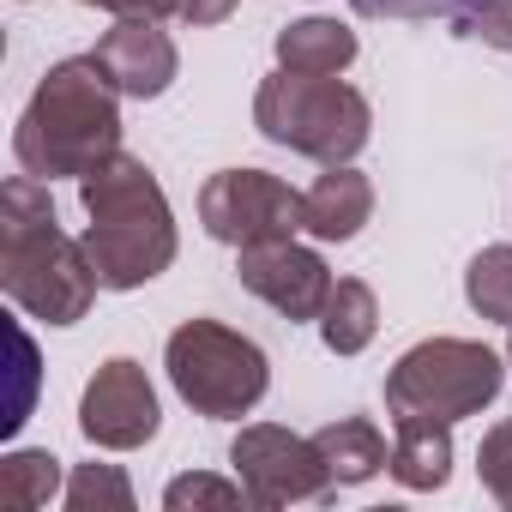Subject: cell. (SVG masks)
<instances>
[{
  "label": "cell",
  "instance_id": "1",
  "mask_svg": "<svg viewBox=\"0 0 512 512\" xmlns=\"http://www.w3.org/2000/svg\"><path fill=\"white\" fill-rule=\"evenodd\" d=\"M0 284H7V296L25 314L49 326L85 320L103 290L85 241L61 235L55 199L37 175H13L0 187Z\"/></svg>",
  "mask_w": 512,
  "mask_h": 512
},
{
  "label": "cell",
  "instance_id": "2",
  "mask_svg": "<svg viewBox=\"0 0 512 512\" xmlns=\"http://www.w3.org/2000/svg\"><path fill=\"white\" fill-rule=\"evenodd\" d=\"M121 151V85L97 55H73L43 73L37 97L13 127V157L25 175H91L103 157Z\"/></svg>",
  "mask_w": 512,
  "mask_h": 512
},
{
  "label": "cell",
  "instance_id": "3",
  "mask_svg": "<svg viewBox=\"0 0 512 512\" xmlns=\"http://www.w3.org/2000/svg\"><path fill=\"white\" fill-rule=\"evenodd\" d=\"M79 199H85V253L103 278V290H139L157 272H169L175 260V217L169 199L157 187V175L115 151L103 157L91 175H79Z\"/></svg>",
  "mask_w": 512,
  "mask_h": 512
},
{
  "label": "cell",
  "instance_id": "4",
  "mask_svg": "<svg viewBox=\"0 0 512 512\" xmlns=\"http://www.w3.org/2000/svg\"><path fill=\"white\" fill-rule=\"evenodd\" d=\"M253 127H260L272 145L314 157V163H350L368 145L374 109L356 85L344 79H308V73H272L253 91Z\"/></svg>",
  "mask_w": 512,
  "mask_h": 512
},
{
  "label": "cell",
  "instance_id": "5",
  "mask_svg": "<svg viewBox=\"0 0 512 512\" xmlns=\"http://www.w3.org/2000/svg\"><path fill=\"white\" fill-rule=\"evenodd\" d=\"M163 368H169V386L181 392V404H193V416H211V422L247 416L272 386L266 350L241 332H229V326H217V320L175 326Z\"/></svg>",
  "mask_w": 512,
  "mask_h": 512
},
{
  "label": "cell",
  "instance_id": "6",
  "mask_svg": "<svg viewBox=\"0 0 512 512\" xmlns=\"http://www.w3.org/2000/svg\"><path fill=\"white\" fill-rule=\"evenodd\" d=\"M500 356L476 338H428L404 350L386 374V410L392 416H434V422H464L482 404L500 398Z\"/></svg>",
  "mask_w": 512,
  "mask_h": 512
},
{
  "label": "cell",
  "instance_id": "7",
  "mask_svg": "<svg viewBox=\"0 0 512 512\" xmlns=\"http://www.w3.org/2000/svg\"><path fill=\"white\" fill-rule=\"evenodd\" d=\"M199 223L223 247H260L290 241L302 229V193L266 169H217L199 187Z\"/></svg>",
  "mask_w": 512,
  "mask_h": 512
},
{
  "label": "cell",
  "instance_id": "8",
  "mask_svg": "<svg viewBox=\"0 0 512 512\" xmlns=\"http://www.w3.org/2000/svg\"><path fill=\"white\" fill-rule=\"evenodd\" d=\"M229 464L247 488V506H296V500H332L338 482L314 446V434H290L278 422H253L235 434Z\"/></svg>",
  "mask_w": 512,
  "mask_h": 512
},
{
  "label": "cell",
  "instance_id": "9",
  "mask_svg": "<svg viewBox=\"0 0 512 512\" xmlns=\"http://www.w3.org/2000/svg\"><path fill=\"white\" fill-rule=\"evenodd\" d=\"M235 278L241 290H253L266 308H278L284 320H320L326 296H332V272L314 247L290 241H260V247H235Z\"/></svg>",
  "mask_w": 512,
  "mask_h": 512
},
{
  "label": "cell",
  "instance_id": "10",
  "mask_svg": "<svg viewBox=\"0 0 512 512\" xmlns=\"http://www.w3.org/2000/svg\"><path fill=\"white\" fill-rule=\"evenodd\" d=\"M79 428H85V440L103 446V452H133V446H145V440L157 434V392H151L145 368L127 362V356L103 362V368L91 374L85 398H79Z\"/></svg>",
  "mask_w": 512,
  "mask_h": 512
},
{
  "label": "cell",
  "instance_id": "11",
  "mask_svg": "<svg viewBox=\"0 0 512 512\" xmlns=\"http://www.w3.org/2000/svg\"><path fill=\"white\" fill-rule=\"evenodd\" d=\"M91 55L109 67V79L121 85V97H139V103H145V97H163V91L175 85V67H181V55H175L163 19H115V25L97 37Z\"/></svg>",
  "mask_w": 512,
  "mask_h": 512
},
{
  "label": "cell",
  "instance_id": "12",
  "mask_svg": "<svg viewBox=\"0 0 512 512\" xmlns=\"http://www.w3.org/2000/svg\"><path fill=\"white\" fill-rule=\"evenodd\" d=\"M374 217V187L350 163H332L308 193H302V229L314 241H356L362 223Z\"/></svg>",
  "mask_w": 512,
  "mask_h": 512
},
{
  "label": "cell",
  "instance_id": "13",
  "mask_svg": "<svg viewBox=\"0 0 512 512\" xmlns=\"http://www.w3.org/2000/svg\"><path fill=\"white\" fill-rule=\"evenodd\" d=\"M392 458L386 470L398 476V488L410 494H434L446 488L452 476V422H434V416H392Z\"/></svg>",
  "mask_w": 512,
  "mask_h": 512
},
{
  "label": "cell",
  "instance_id": "14",
  "mask_svg": "<svg viewBox=\"0 0 512 512\" xmlns=\"http://www.w3.org/2000/svg\"><path fill=\"white\" fill-rule=\"evenodd\" d=\"M356 61V31L338 19H296L278 31V67L308 79H338Z\"/></svg>",
  "mask_w": 512,
  "mask_h": 512
},
{
  "label": "cell",
  "instance_id": "15",
  "mask_svg": "<svg viewBox=\"0 0 512 512\" xmlns=\"http://www.w3.org/2000/svg\"><path fill=\"white\" fill-rule=\"evenodd\" d=\"M314 446H320V458H326V470H332V482L338 488H356V482H368V476H380L386 470V434L368 422V416H338V422H326L320 434H314Z\"/></svg>",
  "mask_w": 512,
  "mask_h": 512
},
{
  "label": "cell",
  "instance_id": "16",
  "mask_svg": "<svg viewBox=\"0 0 512 512\" xmlns=\"http://www.w3.org/2000/svg\"><path fill=\"white\" fill-rule=\"evenodd\" d=\"M380 332V302L362 278H332V296L320 308V338L332 356H362Z\"/></svg>",
  "mask_w": 512,
  "mask_h": 512
},
{
  "label": "cell",
  "instance_id": "17",
  "mask_svg": "<svg viewBox=\"0 0 512 512\" xmlns=\"http://www.w3.org/2000/svg\"><path fill=\"white\" fill-rule=\"evenodd\" d=\"M61 458L55 452H13L0 464V506L7 512H37L61 494Z\"/></svg>",
  "mask_w": 512,
  "mask_h": 512
},
{
  "label": "cell",
  "instance_id": "18",
  "mask_svg": "<svg viewBox=\"0 0 512 512\" xmlns=\"http://www.w3.org/2000/svg\"><path fill=\"white\" fill-rule=\"evenodd\" d=\"M464 302L482 314V320H500L512 326V241H494L482 247L470 272H464Z\"/></svg>",
  "mask_w": 512,
  "mask_h": 512
},
{
  "label": "cell",
  "instance_id": "19",
  "mask_svg": "<svg viewBox=\"0 0 512 512\" xmlns=\"http://www.w3.org/2000/svg\"><path fill=\"white\" fill-rule=\"evenodd\" d=\"M61 500L73 506V512H127L133 506V488H127V476L115 470V464H79L73 476H67V488H61Z\"/></svg>",
  "mask_w": 512,
  "mask_h": 512
},
{
  "label": "cell",
  "instance_id": "20",
  "mask_svg": "<svg viewBox=\"0 0 512 512\" xmlns=\"http://www.w3.org/2000/svg\"><path fill=\"white\" fill-rule=\"evenodd\" d=\"M476 476H482V488L494 494V506L512 512V422H494V428L482 434V446H476Z\"/></svg>",
  "mask_w": 512,
  "mask_h": 512
},
{
  "label": "cell",
  "instance_id": "21",
  "mask_svg": "<svg viewBox=\"0 0 512 512\" xmlns=\"http://www.w3.org/2000/svg\"><path fill=\"white\" fill-rule=\"evenodd\" d=\"M350 7L362 19H452V25H464L488 0H350Z\"/></svg>",
  "mask_w": 512,
  "mask_h": 512
},
{
  "label": "cell",
  "instance_id": "22",
  "mask_svg": "<svg viewBox=\"0 0 512 512\" xmlns=\"http://www.w3.org/2000/svg\"><path fill=\"white\" fill-rule=\"evenodd\" d=\"M247 500V488H241V476L235 482H217V476H175L169 488H163V506L169 512H187V506H241Z\"/></svg>",
  "mask_w": 512,
  "mask_h": 512
},
{
  "label": "cell",
  "instance_id": "23",
  "mask_svg": "<svg viewBox=\"0 0 512 512\" xmlns=\"http://www.w3.org/2000/svg\"><path fill=\"white\" fill-rule=\"evenodd\" d=\"M458 37H482L488 49L512 55V0H488V7H476V13L458 25Z\"/></svg>",
  "mask_w": 512,
  "mask_h": 512
},
{
  "label": "cell",
  "instance_id": "24",
  "mask_svg": "<svg viewBox=\"0 0 512 512\" xmlns=\"http://www.w3.org/2000/svg\"><path fill=\"white\" fill-rule=\"evenodd\" d=\"M79 7H103L115 19H169L175 0H79Z\"/></svg>",
  "mask_w": 512,
  "mask_h": 512
},
{
  "label": "cell",
  "instance_id": "25",
  "mask_svg": "<svg viewBox=\"0 0 512 512\" xmlns=\"http://www.w3.org/2000/svg\"><path fill=\"white\" fill-rule=\"evenodd\" d=\"M235 7H241V0H175V19H187V25H223Z\"/></svg>",
  "mask_w": 512,
  "mask_h": 512
},
{
  "label": "cell",
  "instance_id": "26",
  "mask_svg": "<svg viewBox=\"0 0 512 512\" xmlns=\"http://www.w3.org/2000/svg\"><path fill=\"white\" fill-rule=\"evenodd\" d=\"M506 368H512V338H506Z\"/></svg>",
  "mask_w": 512,
  "mask_h": 512
}]
</instances>
